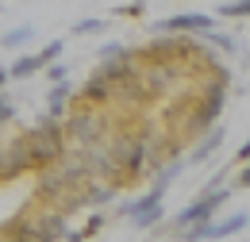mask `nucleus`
Instances as JSON below:
<instances>
[{"instance_id":"nucleus-1","label":"nucleus","mask_w":250,"mask_h":242,"mask_svg":"<svg viewBox=\"0 0 250 242\" xmlns=\"http://www.w3.org/2000/svg\"><path fill=\"white\" fill-rule=\"evenodd\" d=\"M23 142H27V161H31V169H42V165L58 161L65 154V131L58 127L54 116H42L39 127L23 131Z\"/></svg>"},{"instance_id":"nucleus-2","label":"nucleus","mask_w":250,"mask_h":242,"mask_svg":"<svg viewBox=\"0 0 250 242\" xmlns=\"http://www.w3.org/2000/svg\"><path fill=\"white\" fill-rule=\"evenodd\" d=\"M154 142V135L150 131H139V135H116L112 139V154H116V161H120V173H124V181H139L146 169H150V146Z\"/></svg>"},{"instance_id":"nucleus-3","label":"nucleus","mask_w":250,"mask_h":242,"mask_svg":"<svg viewBox=\"0 0 250 242\" xmlns=\"http://www.w3.org/2000/svg\"><path fill=\"white\" fill-rule=\"evenodd\" d=\"M108 135V112L93 108V104H77L73 116L65 120V142H77V146H89L96 139Z\"/></svg>"},{"instance_id":"nucleus-4","label":"nucleus","mask_w":250,"mask_h":242,"mask_svg":"<svg viewBox=\"0 0 250 242\" xmlns=\"http://www.w3.org/2000/svg\"><path fill=\"white\" fill-rule=\"evenodd\" d=\"M162 196H166V188H146V192H143V196H135V200H120V215L131 219V227H135V231H154L158 223L166 219Z\"/></svg>"},{"instance_id":"nucleus-5","label":"nucleus","mask_w":250,"mask_h":242,"mask_svg":"<svg viewBox=\"0 0 250 242\" xmlns=\"http://www.w3.org/2000/svg\"><path fill=\"white\" fill-rule=\"evenodd\" d=\"M208 27H216V20L208 12H177V16L158 20L150 31L154 35H204Z\"/></svg>"},{"instance_id":"nucleus-6","label":"nucleus","mask_w":250,"mask_h":242,"mask_svg":"<svg viewBox=\"0 0 250 242\" xmlns=\"http://www.w3.org/2000/svg\"><path fill=\"white\" fill-rule=\"evenodd\" d=\"M81 100L77 104H93V108H108L112 104V77L104 73V69H96L93 77L81 85V92H77Z\"/></svg>"},{"instance_id":"nucleus-7","label":"nucleus","mask_w":250,"mask_h":242,"mask_svg":"<svg viewBox=\"0 0 250 242\" xmlns=\"http://www.w3.org/2000/svg\"><path fill=\"white\" fill-rule=\"evenodd\" d=\"M69 104H73V81H69V77L50 81V89H46V116L62 120L65 112H69Z\"/></svg>"},{"instance_id":"nucleus-8","label":"nucleus","mask_w":250,"mask_h":242,"mask_svg":"<svg viewBox=\"0 0 250 242\" xmlns=\"http://www.w3.org/2000/svg\"><path fill=\"white\" fill-rule=\"evenodd\" d=\"M120 200V184L116 181H85V208H108Z\"/></svg>"},{"instance_id":"nucleus-9","label":"nucleus","mask_w":250,"mask_h":242,"mask_svg":"<svg viewBox=\"0 0 250 242\" xmlns=\"http://www.w3.org/2000/svg\"><path fill=\"white\" fill-rule=\"evenodd\" d=\"M247 231V212H235L231 219H208L204 227V239H231V235H243Z\"/></svg>"},{"instance_id":"nucleus-10","label":"nucleus","mask_w":250,"mask_h":242,"mask_svg":"<svg viewBox=\"0 0 250 242\" xmlns=\"http://www.w3.org/2000/svg\"><path fill=\"white\" fill-rule=\"evenodd\" d=\"M185 165H188L185 158H173V161H169V158H162V161L154 165V188H169V184L177 181V173H181Z\"/></svg>"},{"instance_id":"nucleus-11","label":"nucleus","mask_w":250,"mask_h":242,"mask_svg":"<svg viewBox=\"0 0 250 242\" xmlns=\"http://www.w3.org/2000/svg\"><path fill=\"white\" fill-rule=\"evenodd\" d=\"M219 142H223V131H219V127H208L204 142H196V146H192V158H185V161H196V165H200V161H208V158L216 154Z\"/></svg>"},{"instance_id":"nucleus-12","label":"nucleus","mask_w":250,"mask_h":242,"mask_svg":"<svg viewBox=\"0 0 250 242\" xmlns=\"http://www.w3.org/2000/svg\"><path fill=\"white\" fill-rule=\"evenodd\" d=\"M39 69H42L39 54H20V58L8 65V77H12V81H23V77H35Z\"/></svg>"},{"instance_id":"nucleus-13","label":"nucleus","mask_w":250,"mask_h":242,"mask_svg":"<svg viewBox=\"0 0 250 242\" xmlns=\"http://www.w3.org/2000/svg\"><path fill=\"white\" fill-rule=\"evenodd\" d=\"M31 39H35V27L20 23V27H12V31H4V35H0V46H4V50H23Z\"/></svg>"},{"instance_id":"nucleus-14","label":"nucleus","mask_w":250,"mask_h":242,"mask_svg":"<svg viewBox=\"0 0 250 242\" xmlns=\"http://www.w3.org/2000/svg\"><path fill=\"white\" fill-rule=\"evenodd\" d=\"M204 42H212V46H219V50H227V54H239V39L231 35V31H219V27H208L204 35H200Z\"/></svg>"},{"instance_id":"nucleus-15","label":"nucleus","mask_w":250,"mask_h":242,"mask_svg":"<svg viewBox=\"0 0 250 242\" xmlns=\"http://www.w3.org/2000/svg\"><path fill=\"white\" fill-rule=\"evenodd\" d=\"M104 227H108V215H104V212H100V208H96V212L89 215V223L73 231V239H69V242H77V239H93V235H100Z\"/></svg>"},{"instance_id":"nucleus-16","label":"nucleus","mask_w":250,"mask_h":242,"mask_svg":"<svg viewBox=\"0 0 250 242\" xmlns=\"http://www.w3.org/2000/svg\"><path fill=\"white\" fill-rule=\"evenodd\" d=\"M219 16H223V20H247L250 0H227V4H219Z\"/></svg>"},{"instance_id":"nucleus-17","label":"nucleus","mask_w":250,"mask_h":242,"mask_svg":"<svg viewBox=\"0 0 250 242\" xmlns=\"http://www.w3.org/2000/svg\"><path fill=\"white\" fill-rule=\"evenodd\" d=\"M127 54H131V50H127L124 42H104V46L96 50V58H100V61H116V58H127Z\"/></svg>"},{"instance_id":"nucleus-18","label":"nucleus","mask_w":250,"mask_h":242,"mask_svg":"<svg viewBox=\"0 0 250 242\" xmlns=\"http://www.w3.org/2000/svg\"><path fill=\"white\" fill-rule=\"evenodd\" d=\"M62 50H65V42H62V39H50V42H46V46H42V50H39V61H42V65H46V61L62 58Z\"/></svg>"},{"instance_id":"nucleus-19","label":"nucleus","mask_w":250,"mask_h":242,"mask_svg":"<svg viewBox=\"0 0 250 242\" xmlns=\"http://www.w3.org/2000/svg\"><path fill=\"white\" fill-rule=\"evenodd\" d=\"M42 69H46V81H62V77H69V65H65L62 58L46 61V65H42Z\"/></svg>"},{"instance_id":"nucleus-20","label":"nucleus","mask_w":250,"mask_h":242,"mask_svg":"<svg viewBox=\"0 0 250 242\" xmlns=\"http://www.w3.org/2000/svg\"><path fill=\"white\" fill-rule=\"evenodd\" d=\"M108 23L104 20H77L73 23V35H96V31H104Z\"/></svg>"},{"instance_id":"nucleus-21","label":"nucleus","mask_w":250,"mask_h":242,"mask_svg":"<svg viewBox=\"0 0 250 242\" xmlns=\"http://www.w3.org/2000/svg\"><path fill=\"white\" fill-rule=\"evenodd\" d=\"M250 184V173H247V161H239V173H235V192H243Z\"/></svg>"},{"instance_id":"nucleus-22","label":"nucleus","mask_w":250,"mask_h":242,"mask_svg":"<svg viewBox=\"0 0 250 242\" xmlns=\"http://www.w3.org/2000/svg\"><path fill=\"white\" fill-rule=\"evenodd\" d=\"M143 12H146V4H143V0H139V4H124V8H120V16H131V20H139Z\"/></svg>"},{"instance_id":"nucleus-23","label":"nucleus","mask_w":250,"mask_h":242,"mask_svg":"<svg viewBox=\"0 0 250 242\" xmlns=\"http://www.w3.org/2000/svg\"><path fill=\"white\" fill-rule=\"evenodd\" d=\"M12 120H16V104L12 108H0V127H8Z\"/></svg>"},{"instance_id":"nucleus-24","label":"nucleus","mask_w":250,"mask_h":242,"mask_svg":"<svg viewBox=\"0 0 250 242\" xmlns=\"http://www.w3.org/2000/svg\"><path fill=\"white\" fill-rule=\"evenodd\" d=\"M247 158H250V146H247V142H243V146L235 150V165H239V161H247Z\"/></svg>"},{"instance_id":"nucleus-25","label":"nucleus","mask_w":250,"mask_h":242,"mask_svg":"<svg viewBox=\"0 0 250 242\" xmlns=\"http://www.w3.org/2000/svg\"><path fill=\"white\" fill-rule=\"evenodd\" d=\"M12 104H16V100H12V96H8V92L0 89V108H12Z\"/></svg>"},{"instance_id":"nucleus-26","label":"nucleus","mask_w":250,"mask_h":242,"mask_svg":"<svg viewBox=\"0 0 250 242\" xmlns=\"http://www.w3.org/2000/svg\"><path fill=\"white\" fill-rule=\"evenodd\" d=\"M8 81H12V77H8V65H0V89H4Z\"/></svg>"}]
</instances>
